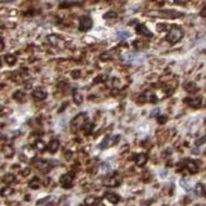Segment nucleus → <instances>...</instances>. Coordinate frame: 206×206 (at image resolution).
<instances>
[{
    "instance_id": "nucleus-39",
    "label": "nucleus",
    "mask_w": 206,
    "mask_h": 206,
    "mask_svg": "<svg viewBox=\"0 0 206 206\" xmlns=\"http://www.w3.org/2000/svg\"><path fill=\"white\" fill-rule=\"evenodd\" d=\"M1 1H12V0H1Z\"/></svg>"
},
{
    "instance_id": "nucleus-26",
    "label": "nucleus",
    "mask_w": 206,
    "mask_h": 206,
    "mask_svg": "<svg viewBox=\"0 0 206 206\" xmlns=\"http://www.w3.org/2000/svg\"><path fill=\"white\" fill-rule=\"evenodd\" d=\"M117 37H119V39H128V37H130V34H129V32L119 31V32H117Z\"/></svg>"
},
{
    "instance_id": "nucleus-22",
    "label": "nucleus",
    "mask_w": 206,
    "mask_h": 206,
    "mask_svg": "<svg viewBox=\"0 0 206 206\" xmlns=\"http://www.w3.org/2000/svg\"><path fill=\"white\" fill-rule=\"evenodd\" d=\"M184 88H186V90H187V92H196L197 89H198L195 84H193V83H188V84L184 85Z\"/></svg>"
},
{
    "instance_id": "nucleus-2",
    "label": "nucleus",
    "mask_w": 206,
    "mask_h": 206,
    "mask_svg": "<svg viewBox=\"0 0 206 206\" xmlns=\"http://www.w3.org/2000/svg\"><path fill=\"white\" fill-rule=\"evenodd\" d=\"M182 37H183V30L179 26H173L168 32V35H166V41H169L170 44H175L178 41H180Z\"/></svg>"
},
{
    "instance_id": "nucleus-17",
    "label": "nucleus",
    "mask_w": 206,
    "mask_h": 206,
    "mask_svg": "<svg viewBox=\"0 0 206 206\" xmlns=\"http://www.w3.org/2000/svg\"><path fill=\"white\" fill-rule=\"evenodd\" d=\"M4 61L7 62L9 66H12V65H14L16 63V61H17V57L14 55V54H5V57H4Z\"/></svg>"
},
{
    "instance_id": "nucleus-3",
    "label": "nucleus",
    "mask_w": 206,
    "mask_h": 206,
    "mask_svg": "<svg viewBox=\"0 0 206 206\" xmlns=\"http://www.w3.org/2000/svg\"><path fill=\"white\" fill-rule=\"evenodd\" d=\"M86 121V113H79L77 116H75V119L72 120V128L74 130H77L80 128H84V124Z\"/></svg>"
},
{
    "instance_id": "nucleus-21",
    "label": "nucleus",
    "mask_w": 206,
    "mask_h": 206,
    "mask_svg": "<svg viewBox=\"0 0 206 206\" xmlns=\"http://www.w3.org/2000/svg\"><path fill=\"white\" fill-rule=\"evenodd\" d=\"M13 98L16 101H25L26 99V97H25V93H23V92H16V93H14V95H13Z\"/></svg>"
},
{
    "instance_id": "nucleus-41",
    "label": "nucleus",
    "mask_w": 206,
    "mask_h": 206,
    "mask_svg": "<svg viewBox=\"0 0 206 206\" xmlns=\"http://www.w3.org/2000/svg\"><path fill=\"white\" fill-rule=\"evenodd\" d=\"M205 125H206V122H205Z\"/></svg>"
},
{
    "instance_id": "nucleus-28",
    "label": "nucleus",
    "mask_w": 206,
    "mask_h": 206,
    "mask_svg": "<svg viewBox=\"0 0 206 206\" xmlns=\"http://www.w3.org/2000/svg\"><path fill=\"white\" fill-rule=\"evenodd\" d=\"M13 192V189L9 187H7V188H3V191H1V195L3 196H8V195H10V193Z\"/></svg>"
},
{
    "instance_id": "nucleus-32",
    "label": "nucleus",
    "mask_w": 206,
    "mask_h": 206,
    "mask_svg": "<svg viewBox=\"0 0 206 206\" xmlns=\"http://www.w3.org/2000/svg\"><path fill=\"white\" fill-rule=\"evenodd\" d=\"M71 75H72L74 79H79V77H80V71H79V70L72 71V74H71Z\"/></svg>"
},
{
    "instance_id": "nucleus-29",
    "label": "nucleus",
    "mask_w": 206,
    "mask_h": 206,
    "mask_svg": "<svg viewBox=\"0 0 206 206\" xmlns=\"http://www.w3.org/2000/svg\"><path fill=\"white\" fill-rule=\"evenodd\" d=\"M104 18H110V17H112V18H115V17H117V14H116V12H113V10H111V12H108V13H106L104 14Z\"/></svg>"
},
{
    "instance_id": "nucleus-38",
    "label": "nucleus",
    "mask_w": 206,
    "mask_h": 206,
    "mask_svg": "<svg viewBox=\"0 0 206 206\" xmlns=\"http://www.w3.org/2000/svg\"><path fill=\"white\" fill-rule=\"evenodd\" d=\"M177 3H182V1H187V0H175Z\"/></svg>"
},
{
    "instance_id": "nucleus-25",
    "label": "nucleus",
    "mask_w": 206,
    "mask_h": 206,
    "mask_svg": "<svg viewBox=\"0 0 206 206\" xmlns=\"http://www.w3.org/2000/svg\"><path fill=\"white\" fill-rule=\"evenodd\" d=\"M13 180H14V177L12 174H8V175H5V177L3 178V182H4V183H12Z\"/></svg>"
},
{
    "instance_id": "nucleus-13",
    "label": "nucleus",
    "mask_w": 206,
    "mask_h": 206,
    "mask_svg": "<svg viewBox=\"0 0 206 206\" xmlns=\"http://www.w3.org/2000/svg\"><path fill=\"white\" fill-rule=\"evenodd\" d=\"M3 155H4L5 157H12L14 155V150L10 146H4V147H3Z\"/></svg>"
},
{
    "instance_id": "nucleus-40",
    "label": "nucleus",
    "mask_w": 206,
    "mask_h": 206,
    "mask_svg": "<svg viewBox=\"0 0 206 206\" xmlns=\"http://www.w3.org/2000/svg\"><path fill=\"white\" fill-rule=\"evenodd\" d=\"M98 206H104V205H98Z\"/></svg>"
},
{
    "instance_id": "nucleus-37",
    "label": "nucleus",
    "mask_w": 206,
    "mask_h": 206,
    "mask_svg": "<svg viewBox=\"0 0 206 206\" xmlns=\"http://www.w3.org/2000/svg\"><path fill=\"white\" fill-rule=\"evenodd\" d=\"M30 173V169H27V170H25V171H23V175H27Z\"/></svg>"
},
{
    "instance_id": "nucleus-15",
    "label": "nucleus",
    "mask_w": 206,
    "mask_h": 206,
    "mask_svg": "<svg viewBox=\"0 0 206 206\" xmlns=\"http://www.w3.org/2000/svg\"><path fill=\"white\" fill-rule=\"evenodd\" d=\"M106 198L108 200L111 204H117L119 201H120V197L117 195H115V193H107L106 195Z\"/></svg>"
},
{
    "instance_id": "nucleus-12",
    "label": "nucleus",
    "mask_w": 206,
    "mask_h": 206,
    "mask_svg": "<svg viewBox=\"0 0 206 206\" xmlns=\"http://www.w3.org/2000/svg\"><path fill=\"white\" fill-rule=\"evenodd\" d=\"M58 148H59V141H57V139H53V141L49 143V146H48V151L52 152V153L58 151Z\"/></svg>"
},
{
    "instance_id": "nucleus-14",
    "label": "nucleus",
    "mask_w": 206,
    "mask_h": 206,
    "mask_svg": "<svg viewBox=\"0 0 206 206\" xmlns=\"http://www.w3.org/2000/svg\"><path fill=\"white\" fill-rule=\"evenodd\" d=\"M187 168H188V171L189 173H197V170H198V166H197V164L195 161H187Z\"/></svg>"
},
{
    "instance_id": "nucleus-11",
    "label": "nucleus",
    "mask_w": 206,
    "mask_h": 206,
    "mask_svg": "<svg viewBox=\"0 0 206 206\" xmlns=\"http://www.w3.org/2000/svg\"><path fill=\"white\" fill-rule=\"evenodd\" d=\"M137 32L141 35H144V36H152V32L146 27L144 25H138L137 26Z\"/></svg>"
},
{
    "instance_id": "nucleus-4",
    "label": "nucleus",
    "mask_w": 206,
    "mask_h": 206,
    "mask_svg": "<svg viewBox=\"0 0 206 206\" xmlns=\"http://www.w3.org/2000/svg\"><path fill=\"white\" fill-rule=\"evenodd\" d=\"M93 26V21H92L90 17L84 16L80 18V23H79V30L80 31H89Z\"/></svg>"
},
{
    "instance_id": "nucleus-16",
    "label": "nucleus",
    "mask_w": 206,
    "mask_h": 206,
    "mask_svg": "<svg viewBox=\"0 0 206 206\" xmlns=\"http://www.w3.org/2000/svg\"><path fill=\"white\" fill-rule=\"evenodd\" d=\"M143 101H144V102H155V101H156V97H155L153 93H151V92H146V93L143 94Z\"/></svg>"
},
{
    "instance_id": "nucleus-30",
    "label": "nucleus",
    "mask_w": 206,
    "mask_h": 206,
    "mask_svg": "<svg viewBox=\"0 0 206 206\" xmlns=\"http://www.w3.org/2000/svg\"><path fill=\"white\" fill-rule=\"evenodd\" d=\"M93 128H94V125H93V124H88V125H86V126H84L85 133H86V134H89L92 130H93Z\"/></svg>"
},
{
    "instance_id": "nucleus-34",
    "label": "nucleus",
    "mask_w": 206,
    "mask_h": 206,
    "mask_svg": "<svg viewBox=\"0 0 206 206\" xmlns=\"http://www.w3.org/2000/svg\"><path fill=\"white\" fill-rule=\"evenodd\" d=\"M165 121H166V116H160V117H159V122H160V124H164Z\"/></svg>"
},
{
    "instance_id": "nucleus-24",
    "label": "nucleus",
    "mask_w": 206,
    "mask_h": 206,
    "mask_svg": "<svg viewBox=\"0 0 206 206\" xmlns=\"http://www.w3.org/2000/svg\"><path fill=\"white\" fill-rule=\"evenodd\" d=\"M110 143H111V139H110L108 137H106V138L102 141V143H101V148H107Z\"/></svg>"
},
{
    "instance_id": "nucleus-36",
    "label": "nucleus",
    "mask_w": 206,
    "mask_h": 206,
    "mask_svg": "<svg viewBox=\"0 0 206 206\" xmlns=\"http://www.w3.org/2000/svg\"><path fill=\"white\" fill-rule=\"evenodd\" d=\"M102 169L104 170V171H106V170H108V165H107V164H104V165H102Z\"/></svg>"
},
{
    "instance_id": "nucleus-31",
    "label": "nucleus",
    "mask_w": 206,
    "mask_h": 206,
    "mask_svg": "<svg viewBox=\"0 0 206 206\" xmlns=\"http://www.w3.org/2000/svg\"><path fill=\"white\" fill-rule=\"evenodd\" d=\"M107 79V76L106 75H101L99 77H97V79L94 80V83H99V81H104V80Z\"/></svg>"
},
{
    "instance_id": "nucleus-10",
    "label": "nucleus",
    "mask_w": 206,
    "mask_h": 206,
    "mask_svg": "<svg viewBox=\"0 0 206 206\" xmlns=\"http://www.w3.org/2000/svg\"><path fill=\"white\" fill-rule=\"evenodd\" d=\"M201 98L197 97V98H187V99H184V102H186L187 104H189L191 107H195V108H197V107H201Z\"/></svg>"
},
{
    "instance_id": "nucleus-23",
    "label": "nucleus",
    "mask_w": 206,
    "mask_h": 206,
    "mask_svg": "<svg viewBox=\"0 0 206 206\" xmlns=\"http://www.w3.org/2000/svg\"><path fill=\"white\" fill-rule=\"evenodd\" d=\"M98 200L95 198V197H88V198L85 200V205L86 206H93L94 204H97Z\"/></svg>"
},
{
    "instance_id": "nucleus-5",
    "label": "nucleus",
    "mask_w": 206,
    "mask_h": 206,
    "mask_svg": "<svg viewBox=\"0 0 206 206\" xmlns=\"http://www.w3.org/2000/svg\"><path fill=\"white\" fill-rule=\"evenodd\" d=\"M59 182H61V186L63 188H70L72 186V182H74V178H72V174H65L62 175L61 179H59Z\"/></svg>"
},
{
    "instance_id": "nucleus-6",
    "label": "nucleus",
    "mask_w": 206,
    "mask_h": 206,
    "mask_svg": "<svg viewBox=\"0 0 206 206\" xmlns=\"http://www.w3.org/2000/svg\"><path fill=\"white\" fill-rule=\"evenodd\" d=\"M48 43L52 44L53 46H62L63 45V40H62L59 36H57V35H49V36L46 37Z\"/></svg>"
},
{
    "instance_id": "nucleus-9",
    "label": "nucleus",
    "mask_w": 206,
    "mask_h": 206,
    "mask_svg": "<svg viewBox=\"0 0 206 206\" xmlns=\"http://www.w3.org/2000/svg\"><path fill=\"white\" fill-rule=\"evenodd\" d=\"M32 95H34L35 99L41 101V99H45V98H46V92L44 90V89H41V88H37V89H35V90L32 92Z\"/></svg>"
},
{
    "instance_id": "nucleus-18",
    "label": "nucleus",
    "mask_w": 206,
    "mask_h": 206,
    "mask_svg": "<svg viewBox=\"0 0 206 206\" xmlns=\"http://www.w3.org/2000/svg\"><path fill=\"white\" fill-rule=\"evenodd\" d=\"M146 161H147V155H138L135 159V164L138 166H142L146 164Z\"/></svg>"
},
{
    "instance_id": "nucleus-8",
    "label": "nucleus",
    "mask_w": 206,
    "mask_h": 206,
    "mask_svg": "<svg viewBox=\"0 0 206 206\" xmlns=\"http://www.w3.org/2000/svg\"><path fill=\"white\" fill-rule=\"evenodd\" d=\"M35 166H36L37 169H40L41 171H45V173L52 169L50 164L46 162V161H35Z\"/></svg>"
},
{
    "instance_id": "nucleus-27",
    "label": "nucleus",
    "mask_w": 206,
    "mask_h": 206,
    "mask_svg": "<svg viewBox=\"0 0 206 206\" xmlns=\"http://www.w3.org/2000/svg\"><path fill=\"white\" fill-rule=\"evenodd\" d=\"M36 150H39V151H44V150H45V144H44V142H41V141H37L36 142Z\"/></svg>"
},
{
    "instance_id": "nucleus-20",
    "label": "nucleus",
    "mask_w": 206,
    "mask_h": 206,
    "mask_svg": "<svg viewBox=\"0 0 206 206\" xmlns=\"http://www.w3.org/2000/svg\"><path fill=\"white\" fill-rule=\"evenodd\" d=\"M83 95L79 93V92H75V93H74V102H75L77 106H80V104L83 103Z\"/></svg>"
},
{
    "instance_id": "nucleus-7",
    "label": "nucleus",
    "mask_w": 206,
    "mask_h": 206,
    "mask_svg": "<svg viewBox=\"0 0 206 206\" xmlns=\"http://www.w3.org/2000/svg\"><path fill=\"white\" fill-rule=\"evenodd\" d=\"M103 184L104 186H108V187H116V186H119L120 184V179L119 178H113V177H108V178H106L103 180Z\"/></svg>"
},
{
    "instance_id": "nucleus-33",
    "label": "nucleus",
    "mask_w": 206,
    "mask_h": 206,
    "mask_svg": "<svg viewBox=\"0 0 206 206\" xmlns=\"http://www.w3.org/2000/svg\"><path fill=\"white\" fill-rule=\"evenodd\" d=\"M205 142H206V135L204 137V138H201V139H198V141H197V142H196V144H197V146H201V144H202V143H205Z\"/></svg>"
},
{
    "instance_id": "nucleus-35",
    "label": "nucleus",
    "mask_w": 206,
    "mask_h": 206,
    "mask_svg": "<svg viewBox=\"0 0 206 206\" xmlns=\"http://www.w3.org/2000/svg\"><path fill=\"white\" fill-rule=\"evenodd\" d=\"M200 14H201V17H206V7L201 10V13H200Z\"/></svg>"
},
{
    "instance_id": "nucleus-19",
    "label": "nucleus",
    "mask_w": 206,
    "mask_h": 206,
    "mask_svg": "<svg viewBox=\"0 0 206 206\" xmlns=\"http://www.w3.org/2000/svg\"><path fill=\"white\" fill-rule=\"evenodd\" d=\"M40 184H41V180L39 178H34L30 182V187H31L32 189H37V188L40 187Z\"/></svg>"
},
{
    "instance_id": "nucleus-1",
    "label": "nucleus",
    "mask_w": 206,
    "mask_h": 206,
    "mask_svg": "<svg viewBox=\"0 0 206 206\" xmlns=\"http://www.w3.org/2000/svg\"><path fill=\"white\" fill-rule=\"evenodd\" d=\"M146 16L150 17H157V18H179V17H183V13L178 10H173V9H162V10H151L147 12Z\"/></svg>"
}]
</instances>
